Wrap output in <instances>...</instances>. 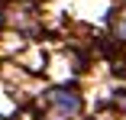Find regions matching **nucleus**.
<instances>
[{
    "label": "nucleus",
    "instance_id": "2",
    "mask_svg": "<svg viewBox=\"0 0 126 120\" xmlns=\"http://www.w3.org/2000/svg\"><path fill=\"white\" fill-rule=\"evenodd\" d=\"M116 36H120V39H126V10H123L120 23H116Z\"/></svg>",
    "mask_w": 126,
    "mask_h": 120
},
{
    "label": "nucleus",
    "instance_id": "1",
    "mask_svg": "<svg viewBox=\"0 0 126 120\" xmlns=\"http://www.w3.org/2000/svg\"><path fill=\"white\" fill-rule=\"evenodd\" d=\"M45 107L55 120H68V117L81 114V98H78L74 88H52L45 94Z\"/></svg>",
    "mask_w": 126,
    "mask_h": 120
}]
</instances>
